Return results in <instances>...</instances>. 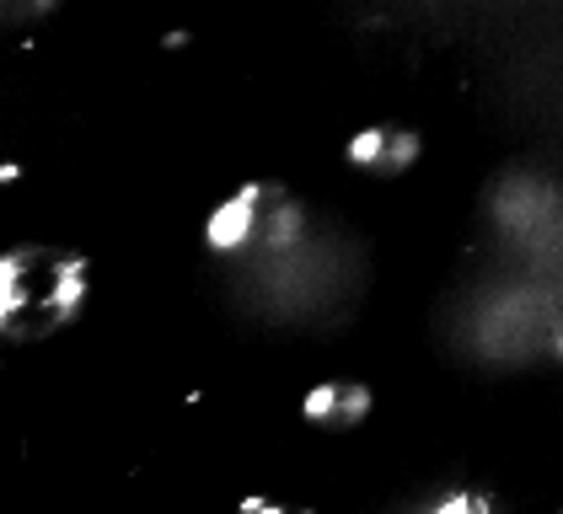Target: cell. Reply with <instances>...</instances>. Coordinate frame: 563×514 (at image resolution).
Here are the masks:
<instances>
[{"instance_id": "obj_1", "label": "cell", "mask_w": 563, "mask_h": 514, "mask_svg": "<svg viewBox=\"0 0 563 514\" xmlns=\"http://www.w3.org/2000/svg\"><path fill=\"white\" fill-rule=\"evenodd\" d=\"M419 150H424L419 128L376 124V128H360V134L349 139L344 156L354 161V167H365L371 177H402V171L419 161Z\"/></svg>"}, {"instance_id": "obj_2", "label": "cell", "mask_w": 563, "mask_h": 514, "mask_svg": "<svg viewBox=\"0 0 563 514\" xmlns=\"http://www.w3.org/2000/svg\"><path fill=\"white\" fill-rule=\"evenodd\" d=\"M301 413L311 418V424L344 434V428H354L365 413H371V386H360V381H322V386H311V391H306Z\"/></svg>"}, {"instance_id": "obj_4", "label": "cell", "mask_w": 563, "mask_h": 514, "mask_svg": "<svg viewBox=\"0 0 563 514\" xmlns=\"http://www.w3.org/2000/svg\"><path fill=\"white\" fill-rule=\"evenodd\" d=\"M430 510H488V499L483 493H445V499H434Z\"/></svg>"}, {"instance_id": "obj_3", "label": "cell", "mask_w": 563, "mask_h": 514, "mask_svg": "<svg viewBox=\"0 0 563 514\" xmlns=\"http://www.w3.org/2000/svg\"><path fill=\"white\" fill-rule=\"evenodd\" d=\"M253 225H258V182H247L242 193H231L216 214H210V247L220 253H242L247 242H253Z\"/></svg>"}]
</instances>
